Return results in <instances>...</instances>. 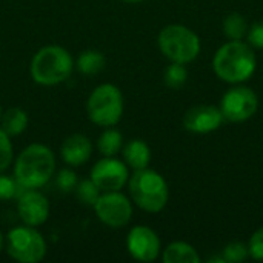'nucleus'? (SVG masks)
I'll return each mask as SVG.
<instances>
[{
	"label": "nucleus",
	"instance_id": "13",
	"mask_svg": "<svg viewBox=\"0 0 263 263\" xmlns=\"http://www.w3.org/2000/svg\"><path fill=\"white\" fill-rule=\"evenodd\" d=\"M225 117L220 108L213 105H197L190 108L183 116V126L194 134H208L222 126Z\"/></svg>",
	"mask_w": 263,
	"mask_h": 263
},
{
	"label": "nucleus",
	"instance_id": "1",
	"mask_svg": "<svg viewBox=\"0 0 263 263\" xmlns=\"http://www.w3.org/2000/svg\"><path fill=\"white\" fill-rule=\"evenodd\" d=\"M257 68V59L250 43L230 40L222 45L213 57V71L227 83L239 85L253 77Z\"/></svg>",
	"mask_w": 263,
	"mask_h": 263
},
{
	"label": "nucleus",
	"instance_id": "28",
	"mask_svg": "<svg viewBox=\"0 0 263 263\" xmlns=\"http://www.w3.org/2000/svg\"><path fill=\"white\" fill-rule=\"evenodd\" d=\"M247 40L253 48L263 49V20L253 23V26L248 28Z\"/></svg>",
	"mask_w": 263,
	"mask_h": 263
},
{
	"label": "nucleus",
	"instance_id": "24",
	"mask_svg": "<svg viewBox=\"0 0 263 263\" xmlns=\"http://www.w3.org/2000/svg\"><path fill=\"white\" fill-rule=\"evenodd\" d=\"M250 256L248 247L240 243V242H233L230 245H227L222 251V257L225 263H239L247 260Z\"/></svg>",
	"mask_w": 263,
	"mask_h": 263
},
{
	"label": "nucleus",
	"instance_id": "15",
	"mask_svg": "<svg viewBox=\"0 0 263 263\" xmlns=\"http://www.w3.org/2000/svg\"><path fill=\"white\" fill-rule=\"evenodd\" d=\"M120 153L123 156V162L133 171L148 168V165L151 162V149H149L148 143L142 139L129 140L128 143L123 145Z\"/></svg>",
	"mask_w": 263,
	"mask_h": 263
},
{
	"label": "nucleus",
	"instance_id": "20",
	"mask_svg": "<svg viewBox=\"0 0 263 263\" xmlns=\"http://www.w3.org/2000/svg\"><path fill=\"white\" fill-rule=\"evenodd\" d=\"M223 34L230 40H242L248 32V22L240 12H231L223 18Z\"/></svg>",
	"mask_w": 263,
	"mask_h": 263
},
{
	"label": "nucleus",
	"instance_id": "5",
	"mask_svg": "<svg viewBox=\"0 0 263 263\" xmlns=\"http://www.w3.org/2000/svg\"><path fill=\"white\" fill-rule=\"evenodd\" d=\"M123 94L112 83L96 86L86 100L88 119L100 128L116 126L123 116Z\"/></svg>",
	"mask_w": 263,
	"mask_h": 263
},
{
	"label": "nucleus",
	"instance_id": "26",
	"mask_svg": "<svg viewBox=\"0 0 263 263\" xmlns=\"http://www.w3.org/2000/svg\"><path fill=\"white\" fill-rule=\"evenodd\" d=\"M77 183H79L77 174L69 168L60 170L55 176V185L62 193H72L76 190Z\"/></svg>",
	"mask_w": 263,
	"mask_h": 263
},
{
	"label": "nucleus",
	"instance_id": "2",
	"mask_svg": "<svg viewBox=\"0 0 263 263\" xmlns=\"http://www.w3.org/2000/svg\"><path fill=\"white\" fill-rule=\"evenodd\" d=\"M55 173V156L43 143H31L14 162V177L23 190L43 188Z\"/></svg>",
	"mask_w": 263,
	"mask_h": 263
},
{
	"label": "nucleus",
	"instance_id": "3",
	"mask_svg": "<svg viewBox=\"0 0 263 263\" xmlns=\"http://www.w3.org/2000/svg\"><path fill=\"white\" fill-rule=\"evenodd\" d=\"M74 71V59L68 49L59 45L40 48L31 59V79L42 86H55L69 79Z\"/></svg>",
	"mask_w": 263,
	"mask_h": 263
},
{
	"label": "nucleus",
	"instance_id": "27",
	"mask_svg": "<svg viewBox=\"0 0 263 263\" xmlns=\"http://www.w3.org/2000/svg\"><path fill=\"white\" fill-rule=\"evenodd\" d=\"M250 256L256 260H263V227L259 228L250 239L248 243Z\"/></svg>",
	"mask_w": 263,
	"mask_h": 263
},
{
	"label": "nucleus",
	"instance_id": "6",
	"mask_svg": "<svg viewBox=\"0 0 263 263\" xmlns=\"http://www.w3.org/2000/svg\"><path fill=\"white\" fill-rule=\"evenodd\" d=\"M160 52L174 63H191L200 54L199 35L185 25H168L157 37Z\"/></svg>",
	"mask_w": 263,
	"mask_h": 263
},
{
	"label": "nucleus",
	"instance_id": "22",
	"mask_svg": "<svg viewBox=\"0 0 263 263\" xmlns=\"http://www.w3.org/2000/svg\"><path fill=\"white\" fill-rule=\"evenodd\" d=\"M76 193V197L77 200L85 205V206H94V203L97 202L99 196L102 194V191L96 186V183L91 180V179H85V180H80L74 190Z\"/></svg>",
	"mask_w": 263,
	"mask_h": 263
},
{
	"label": "nucleus",
	"instance_id": "11",
	"mask_svg": "<svg viewBox=\"0 0 263 263\" xmlns=\"http://www.w3.org/2000/svg\"><path fill=\"white\" fill-rule=\"evenodd\" d=\"M126 250L134 260L154 262L162 251V243L154 230L145 225L133 227L126 236Z\"/></svg>",
	"mask_w": 263,
	"mask_h": 263
},
{
	"label": "nucleus",
	"instance_id": "31",
	"mask_svg": "<svg viewBox=\"0 0 263 263\" xmlns=\"http://www.w3.org/2000/svg\"><path fill=\"white\" fill-rule=\"evenodd\" d=\"M2 114H3V111H2V106H0V119H2Z\"/></svg>",
	"mask_w": 263,
	"mask_h": 263
},
{
	"label": "nucleus",
	"instance_id": "25",
	"mask_svg": "<svg viewBox=\"0 0 263 263\" xmlns=\"http://www.w3.org/2000/svg\"><path fill=\"white\" fill-rule=\"evenodd\" d=\"M14 160V148L11 137L0 128V173L6 171Z\"/></svg>",
	"mask_w": 263,
	"mask_h": 263
},
{
	"label": "nucleus",
	"instance_id": "29",
	"mask_svg": "<svg viewBox=\"0 0 263 263\" xmlns=\"http://www.w3.org/2000/svg\"><path fill=\"white\" fill-rule=\"evenodd\" d=\"M3 248H5V236H3V233L0 231V253L3 251Z\"/></svg>",
	"mask_w": 263,
	"mask_h": 263
},
{
	"label": "nucleus",
	"instance_id": "9",
	"mask_svg": "<svg viewBox=\"0 0 263 263\" xmlns=\"http://www.w3.org/2000/svg\"><path fill=\"white\" fill-rule=\"evenodd\" d=\"M219 108L225 120L233 123H242L250 120L257 112L259 99L251 88L242 86L239 83L223 94Z\"/></svg>",
	"mask_w": 263,
	"mask_h": 263
},
{
	"label": "nucleus",
	"instance_id": "23",
	"mask_svg": "<svg viewBox=\"0 0 263 263\" xmlns=\"http://www.w3.org/2000/svg\"><path fill=\"white\" fill-rule=\"evenodd\" d=\"M22 186L12 176H6L0 173V202H8L12 199H17L22 193Z\"/></svg>",
	"mask_w": 263,
	"mask_h": 263
},
{
	"label": "nucleus",
	"instance_id": "10",
	"mask_svg": "<svg viewBox=\"0 0 263 263\" xmlns=\"http://www.w3.org/2000/svg\"><path fill=\"white\" fill-rule=\"evenodd\" d=\"M89 179L102 193L122 191L129 180V168L123 160L116 157H102L94 163Z\"/></svg>",
	"mask_w": 263,
	"mask_h": 263
},
{
	"label": "nucleus",
	"instance_id": "17",
	"mask_svg": "<svg viewBox=\"0 0 263 263\" xmlns=\"http://www.w3.org/2000/svg\"><path fill=\"white\" fill-rule=\"evenodd\" d=\"M28 123H29L28 114L22 108H9L2 114V119H0V128L9 137H15L25 133L28 128Z\"/></svg>",
	"mask_w": 263,
	"mask_h": 263
},
{
	"label": "nucleus",
	"instance_id": "30",
	"mask_svg": "<svg viewBox=\"0 0 263 263\" xmlns=\"http://www.w3.org/2000/svg\"><path fill=\"white\" fill-rule=\"evenodd\" d=\"M120 2H125V3H140V2H145V0H120Z\"/></svg>",
	"mask_w": 263,
	"mask_h": 263
},
{
	"label": "nucleus",
	"instance_id": "8",
	"mask_svg": "<svg viewBox=\"0 0 263 263\" xmlns=\"http://www.w3.org/2000/svg\"><path fill=\"white\" fill-rule=\"evenodd\" d=\"M92 208L97 219L112 230L126 227L133 219V200L120 191L102 193Z\"/></svg>",
	"mask_w": 263,
	"mask_h": 263
},
{
	"label": "nucleus",
	"instance_id": "21",
	"mask_svg": "<svg viewBox=\"0 0 263 263\" xmlns=\"http://www.w3.org/2000/svg\"><path fill=\"white\" fill-rule=\"evenodd\" d=\"M186 80H188V69H186V66L183 63L171 62V65L163 72V82L171 89L183 88Z\"/></svg>",
	"mask_w": 263,
	"mask_h": 263
},
{
	"label": "nucleus",
	"instance_id": "14",
	"mask_svg": "<svg viewBox=\"0 0 263 263\" xmlns=\"http://www.w3.org/2000/svg\"><path fill=\"white\" fill-rule=\"evenodd\" d=\"M92 154V143L83 134H71L60 145L62 160L72 168L85 165Z\"/></svg>",
	"mask_w": 263,
	"mask_h": 263
},
{
	"label": "nucleus",
	"instance_id": "7",
	"mask_svg": "<svg viewBox=\"0 0 263 263\" xmlns=\"http://www.w3.org/2000/svg\"><path fill=\"white\" fill-rule=\"evenodd\" d=\"M6 254L18 263H39L46 256V240L34 227H15L5 237Z\"/></svg>",
	"mask_w": 263,
	"mask_h": 263
},
{
	"label": "nucleus",
	"instance_id": "19",
	"mask_svg": "<svg viewBox=\"0 0 263 263\" xmlns=\"http://www.w3.org/2000/svg\"><path fill=\"white\" fill-rule=\"evenodd\" d=\"M105 65H106V59H105L103 52H100L97 49L82 51L76 60V68L83 76L99 74L100 71H103Z\"/></svg>",
	"mask_w": 263,
	"mask_h": 263
},
{
	"label": "nucleus",
	"instance_id": "12",
	"mask_svg": "<svg viewBox=\"0 0 263 263\" xmlns=\"http://www.w3.org/2000/svg\"><path fill=\"white\" fill-rule=\"evenodd\" d=\"M17 214L23 225L37 228L49 219V202L39 190H22L17 197Z\"/></svg>",
	"mask_w": 263,
	"mask_h": 263
},
{
	"label": "nucleus",
	"instance_id": "16",
	"mask_svg": "<svg viewBox=\"0 0 263 263\" xmlns=\"http://www.w3.org/2000/svg\"><path fill=\"white\" fill-rule=\"evenodd\" d=\"M165 263H199L200 256L197 250L186 242H173L162 251Z\"/></svg>",
	"mask_w": 263,
	"mask_h": 263
},
{
	"label": "nucleus",
	"instance_id": "18",
	"mask_svg": "<svg viewBox=\"0 0 263 263\" xmlns=\"http://www.w3.org/2000/svg\"><path fill=\"white\" fill-rule=\"evenodd\" d=\"M96 146L103 157H116L123 148V136L114 126L105 128L99 136Z\"/></svg>",
	"mask_w": 263,
	"mask_h": 263
},
{
	"label": "nucleus",
	"instance_id": "4",
	"mask_svg": "<svg viewBox=\"0 0 263 263\" xmlns=\"http://www.w3.org/2000/svg\"><path fill=\"white\" fill-rule=\"evenodd\" d=\"M128 188L133 203L151 214L160 213L170 199L166 180L162 174L149 168L134 171V174L129 176Z\"/></svg>",
	"mask_w": 263,
	"mask_h": 263
}]
</instances>
